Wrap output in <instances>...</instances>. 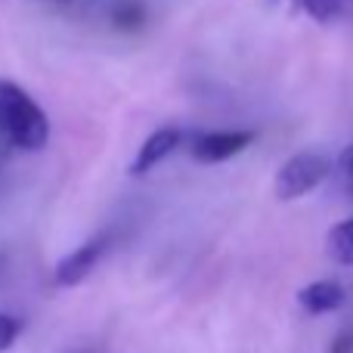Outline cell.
Masks as SVG:
<instances>
[{"instance_id": "obj_1", "label": "cell", "mask_w": 353, "mask_h": 353, "mask_svg": "<svg viewBox=\"0 0 353 353\" xmlns=\"http://www.w3.org/2000/svg\"><path fill=\"white\" fill-rule=\"evenodd\" d=\"M0 137L22 152H41L50 140L43 109L16 84L0 78Z\"/></svg>"}, {"instance_id": "obj_2", "label": "cell", "mask_w": 353, "mask_h": 353, "mask_svg": "<svg viewBox=\"0 0 353 353\" xmlns=\"http://www.w3.org/2000/svg\"><path fill=\"white\" fill-rule=\"evenodd\" d=\"M332 174V161L319 152H298L276 171L273 192L279 201H294L304 199L307 192L319 186L325 176Z\"/></svg>"}, {"instance_id": "obj_3", "label": "cell", "mask_w": 353, "mask_h": 353, "mask_svg": "<svg viewBox=\"0 0 353 353\" xmlns=\"http://www.w3.org/2000/svg\"><path fill=\"white\" fill-rule=\"evenodd\" d=\"M254 143L251 130H201L189 140V155L199 165H220V161L239 155Z\"/></svg>"}, {"instance_id": "obj_4", "label": "cell", "mask_w": 353, "mask_h": 353, "mask_svg": "<svg viewBox=\"0 0 353 353\" xmlns=\"http://www.w3.org/2000/svg\"><path fill=\"white\" fill-rule=\"evenodd\" d=\"M105 251V239H90V242H84L81 248H74L72 254H65L59 263H56V285L59 288H72L78 285V282H84L87 276H90V270L97 267V261L103 257Z\"/></svg>"}, {"instance_id": "obj_5", "label": "cell", "mask_w": 353, "mask_h": 353, "mask_svg": "<svg viewBox=\"0 0 353 353\" xmlns=\"http://www.w3.org/2000/svg\"><path fill=\"white\" fill-rule=\"evenodd\" d=\"M180 140H183V134L176 128H159V130H152V134L146 137V143L140 146V152H137L134 165H130V176L149 174L155 165H159V161H165L168 155H171L174 149L180 146Z\"/></svg>"}, {"instance_id": "obj_6", "label": "cell", "mask_w": 353, "mask_h": 353, "mask_svg": "<svg viewBox=\"0 0 353 353\" xmlns=\"http://www.w3.org/2000/svg\"><path fill=\"white\" fill-rule=\"evenodd\" d=\"M344 298H347V292H344V285L338 279H316V282H310V285H304L298 292L301 310L310 313V316L335 313L338 307L344 304Z\"/></svg>"}, {"instance_id": "obj_7", "label": "cell", "mask_w": 353, "mask_h": 353, "mask_svg": "<svg viewBox=\"0 0 353 353\" xmlns=\"http://www.w3.org/2000/svg\"><path fill=\"white\" fill-rule=\"evenodd\" d=\"M325 254L338 263H353V217L341 220L329 230V239H325Z\"/></svg>"}, {"instance_id": "obj_8", "label": "cell", "mask_w": 353, "mask_h": 353, "mask_svg": "<svg viewBox=\"0 0 353 353\" xmlns=\"http://www.w3.org/2000/svg\"><path fill=\"white\" fill-rule=\"evenodd\" d=\"M292 6L304 12L307 19H313V22L332 25V22H338V19L344 16L347 0H292Z\"/></svg>"}, {"instance_id": "obj_9", "label": "cell", "mask_w": 353, "mask_h": 353, "mask_svg": "<svg viewBox=\"0 0 353 353\" xmlns=\"http://www.w3.org/2000/svg\"><path fill=\"white\" fill-rule=\"evenodd\" d=\"M143 19H146V12H143V6L137 3V0H128V3L115 6V25L118 28H137V25H143Z\"/></svg>"}, {"instance_id": "obj_10", "label": "cell", "mask_w": 353, "mask_h": 353, "mask_svg": "<svg viewBox=\"0 0 353 353\" xmlns=\"http://www.w3.org/2000/svg\"><path fill=\"white\" fill-rule=\"evenodd\" d=\"M338 180H341L344 192L353 195V143L338 155Z\"/></svg>"}, {"instance_id": "obj_11", "label": "cell", "mask_w": 353, "mask_h": 353, "mask_svg": "<svg viewBox=\"0 0 353 353\" xmlns=\"http://www.w3.org/2000/svg\"><path fill=\"white\" fill-rule=\"evenodd\" d=\"M19 338V319L10 313H0V353L12 347V341Z\"/></svg>"}, {"instance_id": "obj_12", "label": "cell", "mask_w": 353, "mask_h": 353, "mask_svg": "<svg viewBox=\"0 0 353 353\" xmlns=\"http://www.w3.org/2000/svg\"><path fill=\"white\" fill-rule=\"evenodd\" d=\"M53 3H68V0H53Z\"/></svg>"}]
</instances>
